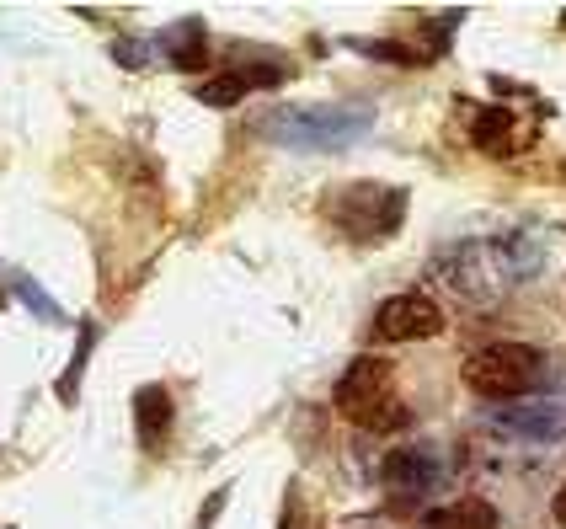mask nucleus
Masks as SVG:
<instances>
[{
	"mask_svg": "<svg viewBox=\"0 0 566 529\" xmlns=\"http://www.w3.org/2000/svg\"><path fill=\"white\" fill-rule=\"evenodd\" d=\"M492 428L513 433V439H556V433H566V401L561 396L518 401V407H508V412H492Z\"/></svg>",
	"mask_w": 566,
	"mask_h": 529,
	"instance_id": "6",
	"label": "nucleus"
},
{
	"mask_svg": "<svg viewBox=\"0 0 566 529\" xmlns=\"http://www.w3.org/2000/svg\"><path fill=\"white\" fill-rule=\"evenodd\" d=\"M161 49L171 54V65H177V70H198V59H203V27H193V22L171 27V33L161 38Z\"/></svg>",
	"mask_w": 566,
	"mask_h": 529,
	"instance_id": "11",
	"label": "nucleus"
},
{
	"mask_svg": "<svg viewBox=\"0 0 566 529\" xmlns=\"http://www.w3.org/2000/svg\"><path fill=\"white\" fill-rule=\"evenodd\" d=\"M337 225L348 230L353 241H374V236H390V230L401 225V193L396 188H369V182H358V188L337 193Z\"/></svg>",
	"mask_w": 566,
	"mask_h": 529,
	"instance_id": "4",
	"label": "nucleus"
},
{
	"mask_svg": "<svg viewBox=\"0 0 566 529\" xmlns=\"http://www.w3.org/2000/svg\"><path fill=\"white\" fill-rule=\"evenodd\" d=\"M550 508H556V524L566 529V481H561V492H556V503H550Z\"/></svg>",
	"mask_w": 566,
	"mask_h": 529,
	"instance_id": "17",
	"label": "nucleus"
},
{
	"mask_svg": "<svg viewBox=\"0 0 566 529\" xmlns=\"http://www.w3.org/2000/svg\"><path fill=\"white\" fill-rule=\"evenodd\" d=\"M134 412H139V444H161L166 428H171V396L161 391V385H139L134 396Z\"/></svg>",
	"mask_w": 566,
	"mask_h": 529,
	"instance_id": "8",
	"label": "nucleus"
},
{
	"mask_svg": "<svg viewBox=\"0 0 566 529\" xmlns=\"http://www.w3.org/2000/svg\"><path fill=\"white\" fill-rule=\"evenodd\" d=\"M246 75L241 70H219V75H209V81L198 86V102H209V107H235L246 97Z\"/></svg>",
	"mask_w": 566,
	"mask_h": 529,
	"instance_id": "12",
	"label": "nucleus"
},
{
	"mask_svg": "<svg viewBox=\"0 0 566 529\" xmlns=\"http://www.w3.org/2000/svg\"><path fill=\"white\" fill-rule=\"evenodd\" d=\"M444 332V310H438L428 294H396V300L380 305L374 316V337L380 342H422Z\"/></svg>",
	"mask_w": 566,
	"mask_h": 529,
	"instance_id": "5",
	"label": "nucleus"
},
{
	"mask_svg": "<svg viewBox=\"0 0 566 529\" xmlns=\"http://www.w3.org/2000/svg\"><path fill=\"white\" fill-rule=\"evenodd\" d=\"M17 300H22L27 310H33L38 321H49V326H59V321H65V310H59V305L49 300V294H43V289L33 284V278H17Z\"/></svg>",
	"mask_w": 566,
	"mask_h": 529,
	"instance_id": "14",
	"label": "nucleus"
},
{
	"mask_svg": "<svg viewBox=\"0 0 566 529\" xmlns=\"http://www.w3.org/2000/svg\"><path fill=\"white\" fill-rule=\"evenodd\" d=\"M433 476H438V465L428 449H396L385 460V492L390 497H422L433 487Z\"/></svg>",
	"mask_w": 566,
	"mask_h": 529,
	"instance_id": "7",
	"label": "nucleus"
},
{
	"mask_svg": "<svg viewBox=\"0 0 566 529\" xmlns=\"http://www.w3.org/2000/svg\"><path fill=\"white\" fill-rule=\"evenodd\" d=\"M113 59L134 70V65H145V49H139V43H129V38H118V43H113Z\"/></svg>",
	"mask_w": 566,
	"mask_h": 529,
	"instance_id": "15",
	"label": "nucleus"
},
{
	"mask_svg": "<svg viewBox=\"0 0 566 529\" xmlns=\"http://www.w3.org/2000/svg\"><path fill=\"white\" fill-rule=\"evenodd\" d=\"M428 529H497V508L481 503V497H460V503L433 508Z\"/></svg>",
	"mask_w": 566,
	"mask_h": 529,
	"instance_id": "9",
	"label": "nucleus"
},
{
	"mask_svg": "<svg viewBox=\"0 0 566 529\" xmlns=\"http://www.w3.org/2000/svg\"><path fill=\"white\" fill-rule=\"evenodd\" d=\"M545 375V359L540 348H529V342H492V348H481L476 359L465 364V385L486 401H518L529 396L534 385Z\"/></svg>",
	"mask_w": 566,
	"mask_h": 529,
	"instance_id": "3",
	"label": "nucleus"
},
{
	"mask_svg": "<svg viewBox=\"0 0 566 529\" xmlns=\"http://www.w3.org/2000/svg\"><path fill=\"white\" fill-rule=\"evenodd\" d=\"M337 412L369 433H396L406 423V401L396 396V369L385 359H358L337 380Z\"/></svg>",
	"mask_w": 566,
	"mask_h": 529,
	"instance_id": "2",
	"label": "nucleus"
},
{
	"mask_svg": "<svg viewBox=\"0 0 566 529\" xmlns=\"http://www.w3.org/2000/svg\"><path fill=\"white\" fill-rule=\"evenodd\" d=\"M470 134H476V145L492 150V155L518 150V139H513V113H508V107H481V113L470 118Z\"/></svg>",
	"mask_w": 566,
	"mask_h": 529,
	"instance_id": "10",
	"label": "nucleus"
},
{
	"mask_svg": "<svg viewBox=\"0 0 566 529\" xmlns=\"http://www.w3.org/2000/svg\"><path fill=\"white\" fill-rule=\"evenodd\" d=\"M369 129H374V113H364V107H300V113H273L262 123L267 139L305 155H337L358 145Z\"/></svg>",
	"mask_w": 566,
	"mask_h": 529,
	"instance_id": "1",
	"label": "nucleus"
},
{
	"mask_svg": "<svg viewBox=\"0 0 566 529\" xmlns=\"http://www.w3.org/2000/svg\"><path fill=\"white\" fill-rule=\"evenodd\" d=\"M225 497H230V492H214V497H209V513H203V524H198V529H209V524L219 519V508H225Z\"/></svg>",
	"mask_w": 566,
	"mask_h": 529,
	"instance_id": "16",
	"label": "nucleus"
},
{
	"mask_svg": "<svg viewBox=\"0 0 566 529\" xmlns=\"http://www.w3.org/2000/svg\"><path fill=\"white\" fill-rule=\"evenodd\" d=\"M91 348H97V326L81 321V342H75V359H70V369H65V380H59V401H75V396H81V369H86V359H91Z\"/></svg>",
	"mask_w": 566,
	"mask_h": 529,
	"instance_id": "13",
	"label": "nucleus"
}]
</instances>
